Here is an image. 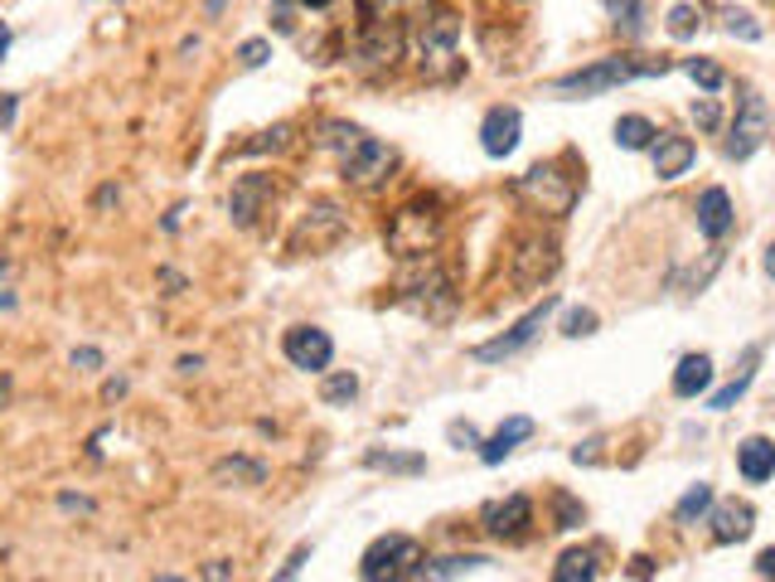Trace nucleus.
Listing matches in <instances>:
<instances>
[{"mask_svg": "<svg viewBox=\"0 0 775 582\" xmlns=\"http://www.w3.org/2000/svg\"><path fill=\"white\" fill-rule=\"evenodd\" d=\"M320 146L340 155V175H344V184H354V190H379L397 165L393 146L350 127V122H325L320 127Z\"/></svg>", "mask_w": 775, "mask_h": 582, "instance_id": "nucleus-1", "label": "nucleus"}, {"mask_svg": "<svg viewBox=\"0 0 775 582\" xmlns=\"http://www.w3.org/2000/svg\"><path fill=\"white\" fill-rule=\"evenodd\" d=\"M654 73H670V63L664 59H596L586 63L577 73H563L553 78V92H582V98H596V92H611V88H625L635 83V78H654Z\"/></svg>", "mask_w": 775, "mask_h": 582, "instance_id": "nucleus-2", "label": "nucleus"}, {"mask_svg": "<svg viewBox=\"0 0 775 582\" xmlns=\"http://www.w3.org/2000/svg\"><path fill=\"white\" fill-rule=\"evenodd\" d=\"M417 69L426 78H456L465 69L461 59V20L451 16V10H432V16H422L417 24Z\"/></svg>", "mask_w": 775, "mask_h": 582, "instance_id": "nucleus-3", "label": "nucleus"}, {"mask_svg": "<svg viewBox=\"0 0 775 582\" xmlns=\"http://www.w3.org/2000/svg\"><path fill=\"white\" fill-rule=\"evenodd\" d=\"M441 229H446V214H441L436 200H412L393 214L387 223V248L397 258H426L441 243Z\"/></svg>", "mask_w": 775, "mask_h": 582, "instance_id": "nucleus-4", "label": "nucleus"}, {"mask_svg": "<svg viewBox=\"0 0 775 582\" xmlns=\"http://www.w3.org/2000/svg\"><path fill=\"white\" fill-rule=\"evenodd\" d=\"M514 194H519V200H524L529 209L547 214V219H567L572 204H577V180H572L563 165L539 161L533 170H524V175L514 180Z\"/></svg>", "mask_w": 775, "mask_h": 582, "instance_id": "nucleus-5", "label": "nucleus"}, {"mask_svg": "<svg viewBox=\"0 0 775 582\" xmlns=\"http://www.w3.org/2000/svg\"><path fill=\"white\" fill-rule=\"evenodd\" d=\"M422 563V544L412 534H383L373 539L359 559V578L364 582H403L412 568Z\"/></svg>", "mask_w": 775, "mask_h": 582, "instance_id": "nucleus-6", "label": "nucleus"}, {"mask_svg": "<svg viewBox=\"0 0 775 582\" xmlns=\"http://www.w3.org/2000/svg\"><path fill=\"white\" fill-rule=\"evenodd\" d=\"M403 44H407V34H403L397 20H369L354 39L350 59H354L359 73H383V69H393V63L403 59Z\"/></svg>", "mask_w": 775, "mask_h": 582, "instance_id": "nucleus-7", "label": "nucleus"}, {"mask_svg": "<svg viewBox=\"0 0 775 582\" xmlns=\"http://www.w3.org/2000/svg\"><path fill=\"white\" fill-rule=\"evenodd\" d=\"M771 137V108L756 88L737 92V117H732V137H727V155L732 161H746V155L761 151V141Z\"/></svg>", "mask_w": 775, "mask_h": 582, "instance_id": "nucleus-8", "label": "nucleus"}, {"mask_svg": "<svg viewBox=\"0 0 775 582\" xmlns=\"http://www.w3.org/2000/svg\"><path fill=\"white\" fill-rule=\"evenodd\" d=\"M553 311H557V297H543V307H533L524 321L510 325L500 340H490V345H475V360H480V364H500V360H510V354H519V350H524L529 340L547 325V315H553Z\"/></svg>", "mask_w": 775, "mask_h": 582, "instance_id": "nucleus-9", "label": "nucleus"}, {"mask_svg": "<svg viewBox=\"0 0 775 582\" xmlns=\"http://www.w3.org/2000/svg\"><path fill=\"white\" fill-rule=\"evenodd\" d=\"M282 354L296 369H305V374H320V369H330V360H335V340L320 325H291L282 335Z\"/></svg>", "mask_w": 775, "mask_h": 582, "instance_id": "nucleus-10", "label": "nucleus"}, {"mask_svg": "<svg viewBox=\"0 0 775 582\" xmlns=\"http://www.w3.org/2000/svg\"><path fill=\"white\" fill-rule=\"evenodd\" d=\"M529 524H533V505H529V495L490 500V505L480 510V529H485L490 539H519Z\"/></svg>", "mask_w": 775, "mask_h": 582, "instance_id": "nucleus-11", "label": "nucleus"}, {"mask_svg": "<svg viewBox=\"0 0 775 582\" xmlns=\"http://www.w3.org/2000/svg\"><path fill=\"white\" fill-rule=\"evenodd\" d=\"M519 131H524V117H519V108H490L485 122H480V146H485V155L504 161V155H514Z\"/></svg>", "mask_w": 775, "mask_h": 582, "instance_id": "nucleus-12", "label": "nucleus"}, {"mask_svg": "<svg viewBox=\"0 0 775 582\" xmlns=\"http://www.w3.org/2000/svg\"><path fill=\"white\" fill-rule=\"evenodd\" d=\"M344 229H350V219L340 214V204H330V200H315L311 209H305V219H301V229H296V248H325V243H335V238H344Z\"/></svg>", "mask_w": 775, "mask_h": 582, "instance_id": "nucleus-13", "label": "nucleus"}, {"mask_svg": "<svg viewBox=\"0 0 775 582\" xmlns=\"http://www.w3.org/2000/svg\"><path fill=\"white\" fill-rule=\"evenodd\" d=\"M266 200H272V175H238L229 194V219L238 229H252Z\"/></svg>", "mask_w": 775, "mask_h": 582, "instance_id": "nucleus-14", "label": "nucleus"}, {"mask_svg": "<svg viewBox=\"0 0 775 582\" xmlns=\"http://www.w3.org/2000/svg\"><path fill=\"white\" fill-rule=\"evenodd\" d=\"M557 272V248L553 243H539V238H524L514 253V287H539L543 277Z\"/></svg>", "mask_w": 775, "mask_h": 582, "instance_id": "nucleus-15", "label": "nucleus"}, {"mask_svg": "<svg viewBox=\"0 0 775 582\" xmlns=\"http://www.w3.org/2000/svg\"><path fill=\"white\" fill-rule=\"evenodd\" d=\"M490 559H480V553H451V559H422L403 582H456L465 573H480Z\"/></svg>", "mask_w": 775, "mask_h": 582, "instance_id": "nucleus-16", "label": "nucleus"}, {"mask_svg": "<svg viewBox=\"0 0 775 582\" xmlns=\"http://www.w3.org/2000/svg\"><path fill=\"white\" fill-rule=\"evenodd\" d=\"M752 529H756V510L746 505V500H723V505L713 510V539L717 544H742Z\"/></svg>", "mask_w": 775, "mask_h": 582, "instance_id": "nucleus-17", "label": "nucleus"}, {"mask_svg": "<svg viewBox=\"0 0 775 582\" xmlns=\"http://www.w3.org/2000/svg\"><path fill=\"white\" fill-rule=\"evenodd\" d=\"M533 436V418H510V422H500V428H494V436H485V442H480V461H485V466H500L504 456L514 452L519 442H529Z\"/></svg>", "mask_w": 775, "mask_h": 582, "instance_id": "nucleus-18", "label": "nucleus"}, {"mask_svg": "<svg viewBox=\"0 0 775 582\" xmlns=\"http://www.w3.org/2000/svg\"><path fill=\"white\" fill-rule=\"evenodd\" d=\"M732 223H737V214H732V200H727V190H703V200H698V233L703 238H727L732 233Z\"/></svg>", "mask_w": 775, "mask_h": 582, "instance_id": "nucleus-19", "label": "nucleus"}, {"mask_svg": "<svg viewBox=\"0 0 775 582\" xmlns=\"http://www.w3.org/2000/svg\"><path fill=\"white\" fill-rule=\"evenodd\" d=\"M737 471L752 485L771 481V475H775V442H771V436H746V442L737 446Z\"/></svg>", "mask_w": 775, "mask_h": 582, "instance_id": "nucleus-20", "label": "nucleus"}, {"mask_svg": "<svg viewBox=\"0 0 775 582\" xmlns=\"http://www.w3.org/2000/svg\"><path fill=\"white\" fill-rule=\"evenodd\" d=\"M650 151H654V175L660 180H678L693 165V141L688 137H660Z\"/></svg>", "mask_w": 775, "mask_h": 582, "instance_id": "nucleus-21", "label": "nucleus"}, {"mask_svg": "<svg viewBox=\"0 0 775 582\" xmlns=\"http://www.w3.org/2000/svg\"><path fill=\"white\" fill-rule=\"evenodd\" d=\"M707 389H713V360L707 354H684L674 369V393L678 399H698Z\"/></svg>", "mask_w": 775, "mask_h": 582, "instance_id": "nucleus-22", "label": "nucleus"}, {"mask_svg": "<svg viewBox=\"0 0 775 582\" xmlns=\"http://www.w3.org/2000/svg\"><path fill=\"white\" fill-rule=\"evenodd\" d=\"M266 481V466L252 456H223L213 461V485H243V491H258Z\"/></svg>", "mask_w": 775, "mask_h": 582, "instance_id": "nucleus-23", "label": "nucleus"}, {"mask_svg": "<svg viewBox=\"0 0 775 582\" xmlns=\"http://www.w3.org/2000/svg\"><path fill=\"white\" fill-rule=\"evenodd\" d=\"M407 301H412L417 311H426V315H446L451 301H456V291H451V282H446L441 272H432V277H422V282L407 291Z\"/></svg>", "mask_w": 775, "mask_h": 582, "instance_id": "nucleus-24", "label": "nucleus"}, {"mask_svg": "<svg viewBox=\"0 0 775 582\" xmlns=\"http://www.w3.org/2000/svg\"><path fill=\"white\" fill-rule=\"evenodd\" d=\"M553 582H596V549H567L553 568Z\"/></svg>", "mask_w": 775, "mask_h": 582, "instance_id": "nucleus-25", "label": "nucleus"}, {"mask_svg": "<svg viewBox=\"0 0 775 582\" xmlns=\"http://www.w3.org/2000/svg\"><path fill=\"white\" fill-rule=\"evenodd\" d=\"M364 466L369 471H387V475H422L426 456L422 452H369Z\"/></svg>", "mask_w": 775, "mask_h": 582, "instance_id": "nucleus-26", "label": "nucleus"}, {"mask_svg": "<svg viewBox=\"0 0 775 582\" xmlns=\"http://www.w3.org/2000/svg\"><path fill=\"white\" fill-rule=\"evenodd\" d=\"M654 137H660V131H654L650 117H621V122H616V146H621V151H645V146H654Z\"/></svg>", "mask_w": 775, "mask_h": 582, "instance_id": "nucleus-27", "label": "nucleus"}, {"mask_svg": "<svg viewBox=\"0 0 775 582\" xmlns=\"http://www.w3.org/2000/svg\"><path fill=\"white\" fill-rule=\"evenodd\" d=\"M601 6H606V16L616 20L631 39L645 34V0H601Z\"/></svg>", "mask_w": 775, "mask_h": 582, "instance_id": "nucleus-28", "label": "nucleus"}, {"mask_svg": "<svg viewBox=\"0 0 775 582\" xmlns=\"http://www.w3.org/2000/svg\"><path fill=\"white\" fill-rule=\"evenodd\" d=\"M756 360H761V350L752 354V360H746V369H742V374L727 383V389H717V393H713V403H707V408H713V413H727V408L737 403L746 389H752V379H756Z\"/></svg>", "mask_w": 775, "mask_h": 582, "instance_id": "nucleus-29", "label": "nucleus"}, {"mask_svg": "<svg viewBox=\"0 0 775 582\" xmlns=\"http://www.w3.org/2000/svg\"><path fill=\"white\" fill-rule=\"evenodd\" d=\"M426 0H359V20H397L407 16V10H422Z\"/></svg>", "mask_w": 775, "mask_h": 582, "instance_id": "nucleus-30", "label": "nucleus"}, {"mask_svg": "<svg viewBox=\"0 0 775 582\" xmlns=\"http://www.w3.org/2000/svg\"><path fill=\"white\" fill-rule=\"evenodd\" d=\"M359 399V379L354 374H330L325 383H320V403L325 408H344Z\"/></svg>", "mask_w": 775, "mask_h": 582, "instance_id": "nucleus-31", "label": "nucleus"}, {"mask_svg": "<svg viewBox=\"0 0 775 582\" xmlns=\"http://www.w3.org/2000/svg\"><path fill=\"white\" fill-rule=\"evenodd\" d=\"M707 510H713V485L698 481V485H693V491L674 505V520H678V524H693V520H698V514H707Z\"/></svg>", "mask_w": 775, "mask_h": 582, "instance_id": "nucleus-32", "label": "nucleus"}, {"mask_svg": "<svg viewBox=\"0 0 775 582\" xmlns=\"http://www.w3.org/2000/svg\"><path fill=\"white\" fill-rule=\"evenodd\" d=\"M684 69H688V78H693V83H698L703 92H723V83H727V73L717 69L713 59H688Z\"/></svg>", "mask_w": 775, "mask_h": 582, "instance_id": "nucleus-33", "label": "nucleus"}, {"mask_svg": "<svg viewBox=\"0 0 775 582\" xmlns=\"http://www.w3.org/2000/svg\"><path fill=\"white\" fill-rule=\"evenodd\" d=\"M266 59H272V44H266V39H243V44H238V63H243V69H262Z\"/></svg>", "mask_w": 775, "mask_h": 582, "instance_id": "nucleus-34", "label": "nucleus"}, {"mask_svg": "<svg viewBox=\"0 0 775 582\" xmlns=\"http://www.w3.org/2000/svg\"><path fill=\"white\" fill-rule=\"evenodd\" d=\"M592 330H596V311L577 307V311H567V315H563V335L577 340V335H592Z\"/></svg>", "mask_w": 775, "mask_h": 582, "instance_id": "nucleus-35", "label": "nucleus"}, {"mask_svg": "<svg viewBox=\"0 0 775 582\" xmlns=\"http://www.w3.org/2000/svg\"><path fill=\"white\" fill-rule=\"evenodd\" d=\"M693 30H698V10H693V6H674L670 10V34L674 39H688Z\"/></svg>", "mask_w": 775, "mask_h": 582, "instance_id": "nucleus-36", "label": "nucleus"}, {"mask_svg": "<svg viewBox=\"0 0 775 582\" xmlns=\"http://www.w3.org/2000/svg\"><path fill=\"white\" fill-rule=\"evenodd\" d=\"M291 141V127L282 122V127H272V131H262V141H248L243 151H282V146Z\"/></svg>", "mask_w": 775, "mask_h": 582, "instance_id": "nucleus-37", "label": "nucleus"}, {"mask_svg": "<svg viewBox=\"0 0 775 582\" xmlns=\"http://www.w3.org/2000/svg\"><path fill=\"white\" fill-rule=\"evenodd\" d=\"M727 34H737V39H761V24L746 16V10H727Z\"/></svg>", "mask_w": 775, "mask_h": 582, "instance_id": "nucleus-38", "label": "nucleus"}, {"mask_svg": "<svg viewBox=\"0 0 775 582\" xmlns=\"http://www.w3.org/2000/svg\"><path fill=\"white\" fill-rule=\"evenodd\" d=\"M693 122H698L703 131H717L723 112H717V102H713V98H698V102H693Z\"/></svg>", "mask_w": 775, "mask_h": 582, "instance_id": "nucleus-39", "label": "nucleus"}, {"mask_svg": "<svg viewBox=\"0 0 775 582\" xmlns=\"http://www.w3.org/2000/svg\"><path fill=\"white\" fill-rule=\"evenodd\" d=\"M305 559H311V544H301L296 553H291L286 568H282V578H276V582H296V573H301V563H305Z\"/></svg>", "mask_w": 775, "mask_h": 582, "instance_id": "nucleus-40", "label": "nucleus"}, {"mask_svg": "<svg viewBox=\"0 0 775 582\" xmlns=\"http://www.w3.org/2000/svg\"><path fill=\"white\" fill-rule=\"evenodd\" d=\"M451 442H465V446H480V436L471 422H451Z\"/></svg>", "mask_w": 775, "mask_h": 582, "instance_id": "nucleus-41", "label": "nucleus"}, {"mask_svg": "<svg viewBox=\"0 0 775 582\" xmlns=\"http://www.w3.org/2000/svg\"><path fill=\"white\" fill-rule=\"evenodd\" d=\"M73 369H102V350H73Z\"/></svg>", "mask_w": 775, "mask_h": 582, "instance_id": "nucleus-42", "label": "nucleus"}, {"mask_svg": "<svg viewBox=\"0 0 775 582\" xmlns=\"http://www.w3.org/2000/svg\"><path fill=\"white\" fill-rule=\"evenodd\" d=\"M756 573L766 578V582H775V549H766V553L756 559Z\"/></svg>", "mask_w": 775, "mask_h": 582, "instance_id": "nucleus-43", "label": "nucleus"}, {"mask_svg": "<svg viewBox=\"0 0 775 582\" xmlns=\"http://www.w3.org/2000/svg\"><path fill=\"white\" fill-rule=\"evenodd\" d=\"M229 573H233V568H229V563H213V568H209V573H204V582H229Z\"/></svg>", "mask_w": 775, "mask_h": 582, "instance_id": "nucleus-44", "label": "nucleus"}, {"mask_svg": "<svg viewBox=\"0 0 775 582\" xmlns=\"http://www.w3.org/2000/svg\"><path fill=\"white\" fill-rule=\"evenodd\" d=\"M10 117H16V98L6 92V98H0V127H10Z\"/></svg>", "mask_w": 775, "mask_h": 582, "instance_id": "nucleus-45", "label": "nucleus"}, {"mask_svg": "<svg viewBox=\"0 0 775 582\" xmlns=\"http://www.w3.org/2000/svg\"><path fill=\"white\" fill-rule=\"evenodd\" d=\"M6 49H10V24L0 20V59H6Z\"/></svg>", "mask_w": 775, "mask_h": 582, "instance_id": "nucleus-46", "label": "nucleus"}, {"mask_svg": "<svg viewBox=\"0 0 775 582\" xmlns=\"http://www.w3.org/2000/svg\"><path fill=\"white\" fill-rule=\"evenodd\" d=\"M301 6H311V10H330L335 0H301Z\"/></svg>", "mask_w": 775, "mask_h": 582, "instance_id": "nucleus-47", "label": "nucleus"}, {"mask_svg": "<svg viewBox=\"0 0 775 582\" xmlns=\"http://www.w3.org/2000/svg\"><path fill=\"white\" fill-rule=\"evenodd\" d=\"M766 272L775 277V243H771V253H766Z\"/></svg>", "mask_w": 775, "mask_h": 582, "instance_id": "nucleus-48", "label": "nucleus"}]
</instances>
